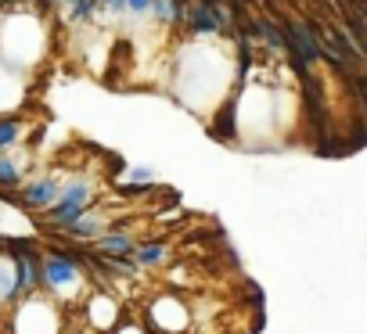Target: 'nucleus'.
<instances>
[{
	"mask_svg": "<svg viewBox=\"0 0 367 334\" xmlns=\"http://www.w3.org/2000/svg\"><path fill=\"white\" fill-rule=\"evenodd\" d=\"M90 187L87 184H72L55 205H50V212H47V219L50 223H58V227H65V223H72V219H80L83 212H90Z\"/></svg>",
	"mask_w": 367,
	"mask_h": 334,
	"instance_id": "obj_1",
	"label": "nucleus"
},
{
	"mask_svg": "<svg viewBox=\"0 0 367 334\" xmlns=\"http://www.w3.org/2000/svg\"><path fill=\"white\" fill-rule=\"evenodd\" d=\"M40 284V255L33 248L15 255V295H29Z\"/></svg>",
	"mask_w": 367,
	"mask_h": 334,
	"instance_id": "obj_2",
	"label": "nucleus"
},
{
	"mask_svg": "<svg viewBox=\"0 0 367 334\" xmlns=\"http://www.w3.org/2000/svg\"><path fill=\"white\" fill-rule=\"evenodd\" d=\"M58 194H62V184H58L55 177H43V180L26 184V191H22V205H26V208H50V205L58 201Z\"/></svg>",
	"mask_w": 367,
	"mask_h": 334,
	"instance_id": "obj_3",
	"label": "nucleus"
},
{
	"mask_svg": "<svg viewBox=\"0 0 367 334\" xmlns=\"http://www.w3.org/2000/svg\"><path fill=\"white\" fill-rule=\"evenodd\" d=\"M184 29H191L195 36H213V33H220V26H217V15L209 11V8L202 4V0H191Z\"/></svg>",
	"mask_w": 367,
	"mask_h": 334,
	"instance_id": "obj_4",
	"label": "nucleus"
},
{
	"mask_svg": "<svg viewBox=\"0 0 367 334\" xmlns=\"http://www.w3.org/2000/svg\"><path fill=\"white\" fill-rule=\"evenodd\" d=\"M234 101H238V97H227V104L217 111V123H213V137H217V140H234V137H238V126H234Z\"/></svg>",
	"mask_w": 367,
	"mask_h": 334,
	"instance_id": "obj_5",
	"label": "nucleus"
},
{
	"mask_svg": "<svg viewBox=\"0 0 367 334\" xmlns=\"http://www.w3.org/2000/svg\"><path fill=\"white\" fill-rule=\"evenodd\" d=\"M97 252L101 255H130L133 252V241L126 234H112V238H101L97 241Z\"/></svg>",
	"mask_w": 367,
	"mask_h": 334,
	"instance_id": "obj_6",
	"label": "nucleus"
},
{
	"mask_svg": "<svg viewBox=\"0 0 367 334\" xmlns=\"http://www.w3.org/2000/svg\"><path fill=\"white\" fill-rule=\"evenodd\" d=\"M18 133H22V119L18 116H0V151L11 147L18 140Z\"/></svg>",
	"mask_w": 367,
	"mask_h": 334,
	"instance_id": "obj_7",
	"label": "nucleus"
},
{
	"mask_svg": "<svg viewBox=\"0 0 367 334\" xmlns=\"http://www.w3.org/2000/svg\"><path fill=\"white\" fill-rule=\"evenodd\" d=\"M65 234H69V238H94V234H97V219L83 212L80 219L65 223Z\"/></svg>",
	"mask_w": 367,
	"mask_h": 334,
	"instance_id": "obj_8",
	"label": "nucleus"
},
{
	"mask_svg": "<svg viewBox=\"0 0 367 334\" xmlns=\"http://www.w3.org/2000/svg\"><path fill=\"white\" fill-rule=\"evenodd\" d=\"M22 184V173L11 158H0V187H18Z\"/></svg>",
	"mask_w": 367,
	"mask_h": 334,
	"instance_id": "obj_9",
	"label": "nucleus"
},
{
	"mask_svg": "<svg viewBox=\"0 0 367 334\" xmlns=\"http://www.w3.org/2000/svg\"><path fill=\"white\" fill-rule=\"evenodd\" d=\"M163 259H166V245H141L137 248V262H144V266H155Z\"/></svg>",
	"mask_w": 367,
	"mask_h": 334,
	"instance_id": "obj_10",
	"label": "nucleus"
},
{
	"mask_svg": "<svg viewBox=\"0 0 367 334\" xmlns=\"http://www.w3.org/2000/svg\"><path fill=\"white\" fill-rule=\"evenodd\" d=\"M40 4H43V8H47V11H55V8H58V4H62V0H40Z\"/></svg>",
	"mask_w": 367,
	"mask_h": 334,
	"instance_id": "obj_11",
	"label": "nucleus"
},
{
	"mask_svg": "<svg viewBox=\"0 0 367 334\" xmlns=\"http://www.w3.org/2000/svg\"><path fill=\"white\" fill-rule=\"evenodd\" d=\"M72 4H76V0H62V4H58V8H72Z\"/></svg>",
	"mask_w": 367,
	"mask_h": 334,
	"instance_id": "obj_12",
	"label": "nucleus"
},
{
	"mask_svg": "<svg viewBox=\"0 0 367 334\" xmlns=\"http://www.w3.org/2000/svg\"><path fill=\"white\" fill-rule=\"evenodd\" d=\"M15 4V0H0V8H11Z\"/></svg>",
	"mask_w": 367,
	"mask_h": 334,
	"instance_id": "obj_13",
	"label": "nucleus"
},
{
	"mask_svg": "<svg viewBox=\"0 0 367 334\" xmlns=\"http://www.w3.org/2000/svg\"><path fill=\"white\" fill-rule=\"evenodd\" d=\"M26 4H40V0H26Z\"/></svg>",
	"mask_w": 367,
	"mask_h": 334,
	"instance_id": "obj_14",
	"label": "nucleus"
}]
</instances>
